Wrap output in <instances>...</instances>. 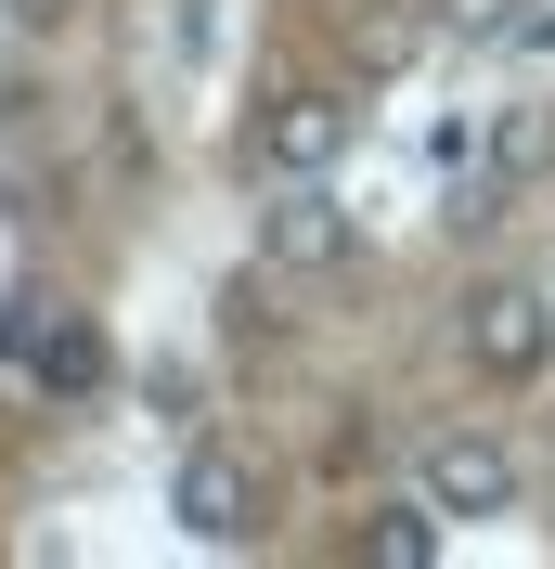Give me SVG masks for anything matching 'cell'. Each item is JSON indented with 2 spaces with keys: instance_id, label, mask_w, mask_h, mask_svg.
I'll list each match as a JSON object with an SVG mask.
<instances>
[{
  "instance_id": "obj_3",
  "label": "cell",
  "mask_w": 555,
  "mask_h": 569,
  "mask_svg": "<svg viewBox=\"0 0 555 569\" xmlns=\"http://www.w3.org/2000/svg\"><path fill=\"white\" fill-rule=\"evenodd\" d=\"M465 362L478 376H543V350H555V298L543 284H465Z\"/></svg>"
},
{
  "instance_id": "obj_6",
  "label": "cell",
  "mask_w": 555,
  "mask_h": 569,
  "mask_svg": "<svg viewBox=\"0 0 555 569\" xmlns=\"http://www.w3.org/2000/svg\"><path fill=\"white\" fill-rule=\"evenodd\" d=\"M529 181H555V91H529V104H504V117H491L478 181H465V220H478V208H504V194H529Z\"/></svg>"
},
{
  "instance_id": "obj_8",
  "label": "cell",
  "mask_w": 555,
  "mask_h": 569,
  "mask_svg": "<svg viewBox=\"0 0 555 569\" xmlns=\"http://www.w3.org/2000/svg\"><path fill=\"white\" fill-rule=\"evenodd\" d=\"M362 557H375V569H426V557H440V505H426V492L375 505V518H362Z\"/></svg>"
},
{
  "instance_id": "obj_5",
  "label": "cell",
  "mask_w": 555,
  "mask_h": 569,
  "mask_svg": "<svg viewBox=\"0 0 555 569\" xmlns=\"http://www.w3.org/2000/svg\"><path fill=\"white\" fill-rule=\"evenodd\" d=\"M414 492L440 505V518H504V505H517V453H504L491 427H440V440H426V479H414Z\"/></svg>"
},
{
  "instance_id": "obj_2",
  "label": "cell",
  "mask_w": 555,
  "mask_h": 569,
  "mask_svg": "<svg viewBox=\"0 0 555 569\" xmlns=\"http://www.w3.org/2000/svg\"><path fill=\"white\" fill-rule=\"evenodd\" d=\"M169 518L194 543H245L259 531V466L233 453V440H181V466H169Z\"/></svg>"
},
{
  "instance_id": "obj_4",
  "label": "cell",
  "mask_w": 555,
  "mask_h": 569,
  "mask_svg": "<svg viewBox=\"0 0 555 569\" xmlns=\"http://www.w3.org/2000/svg\"><path fill=\"white\" fill-rule=\"evenodd\" d=\"M362 247V220L336 208V181H272V208H259V272H336Z\"/></svg>"
},
{
  "instance_id": "obj_1",
  "label": "cell",
  "mask_w": 555,
  "mask_h": 569,
  "mask_svg": "<svg viewBox=\"0 0 555 569\" xmlns=\"http://www.w3.org/2000/svg\"><path fill=\"white\" fill-rule=\"evenodd\" d=\"M349 130H362V117H349L336 91H272V104L245 117V169L259 181H336Z\"/></svg>"
},
{
  "instance_id": "obj_7",
  "label": "cell",
  "mask_w": 555,
  "mask_h": 569,
  "mask_svg": "<svg viewBox=\"0 0 555 569\" xmlns=\"http://www.w3.org/2000/svg\"><path fill=\"white\" fill-rule=\"evenodd\" d=\"M0 350H13V362H27V376H39V389H104V323H78V311H52V298H27V311H13V323H0Z\"/></svg>"
},
{
  "instance_id": "obj_9",
  "label": "cell",
  "mask_w": 555,
  "mask_h": 569,
  "mask_svg": "<svg viewBox=\"0 0 555 569\" xmlns=\"http://www.w3.org/2000/svg\"><path fill=\"white\" fill-rule=\"evenodd\" d=\"M440 27H452V39H517L529 0H440Z\"/></svg>"
}]
</instances>
